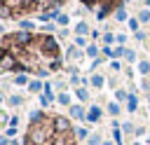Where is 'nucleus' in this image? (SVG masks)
<instances>
[{"label": "nucleus", "mask_w": 150, "mask_h": 145, "mask_svg": "<svg viewBox=\"0 0 150 145\" xmlns=\"http://www.w3.org/2000/svg\"><path fill=\"white\" fill-rule=\"evenodd\" d=\"M23 145H75V133L66 117L35 112Z\"/></svg>", "instance_id": "f257e3e1"}, {"label": "nucleus", "mask_w": 150, "mask_h": 145, "mask_svg": "<svg viewBox=\"0 0 150 145\" xmlns=\"http://www.w3.org/2000/svg\"><path fill=\"white\" fill-rule=\"evenodd\" d=\"M82 2H84V5H91V2H94V0H82Z\"/></svg>", "instance_id": "f03ea898"}]
</instances>
